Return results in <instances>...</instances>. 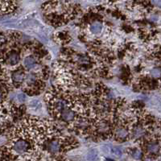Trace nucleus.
I'll list each match as a JSON object with an SVG mask.
<instances>
[{"instance_id": "f257e3e1", "label": "nucleus", "mask_w": 161, "mask_h": 161, "mask_svg": "<svg viewBox=\"0 0 161 161\" xmlns=\"http://www.w3.org/2000/svg\"><path fill=\"white\" fill-rule=\"evenodd\" d=\"M44 12L52 24H64L73 16L74 7L69 2H48L44 7Z\"/></svg>"}, {"instance_id": "f03ea898", "label": "nucleus", "mask_w": 161, "mask_h": 161, "mask_svg": "<svg viewBox=\"0 0 161 161\" xmlns=\"http://www.w3.org/2000/svg\"><path fill=\"white\" fill-rule=\"evenodd\" d=\"M40 59H39L37 54H27L24 56L23 60V66L27 71L37 70L40 68Z\"/></svg>"}, {"instance_id": "7ed1b4c3", "label": "nucleus", "mask_w": 161, "mask_h": 161, "mask_svg": "<svg viewBox=\"0 0 161 161\" xmlns=\"http://www.w3.org/2000/svg\"><path fill=\"white\" fill-rule=\"evenodd\" d=\"M16 8L15 0H0V16L11 13Z\"/></svg>"}, {"instance_id": "20e7f679", "label": "nucleus", "mask_w": 161, "mask_h": 161, "mask_svg": "<svg viewBox=\"0 0 161 161\" xmlns=\"http://www.w3.org/2000/svg\"><path fill=\"white\" fill-rule=\"evenodd\" d=\"M160 144L155 141H149L146 145V150L150 154H157L160 151Z\"/></svg>"}, {"instance_id": "39448f33", "label": "nucleus", "mask_w": 161, "mask_h": 161, "mask_svg": "<svg viewBox=\"0 0 161 161\" xmlns=\"http://www.w3.org/2000/svg\"><path fill=\"white\" fill-rule=\"evenodd\" d=\"M10 115L4 113H0V134L5 130L8 122H9Z\"/></svg>"}, {"instance_id": "423d86ee", "label": "nucleus", "mask_w": 161, "mask_h": 161, "mask_svg": "<svg viewBox=\"0 0 161 161\" xmlns=\"http://www.w3.org/2000/svg\"><path fill=\"white\" fill-rule=\"evenodd\" d=\"M102 24L100 22L96 21L94 22L92 24L90 25V31L91 32L94 34H98L102 32Z\"/></svg>"}, {"instance_id": "0eeeda50", "label": "nucleus", "mask_w": 161, "mask_h": 161, "mask_svg": "<svg viewBox=\"0 0 161 161\" xmlns=\"http://www.w3.org/2000/svg\"><path fill=\"white\" fill-rule=\"evenodd\" d=\"M151 75L154 78H158L161 76V69H159V68H155V69H153L151 72Z\"/></svg>"}, {"instance_id": "6e6552de", "label": "nucleus", "mask_w": 161, "mask_h": 161, "mask_svg": "<svg viewBox=\"0 0 161 161\" xmlns=\"http://www.w3.org/2000/svg\"><path fill=\"white\" fill-rule=\"evenodd\" d=\"M16 99H17V101L19 103H23V102H25V100H26V95H25L24 93L23 92L19 93V94H17V95H16Z\"/></svg>"}, {"instance_id": "1a4fd4ad", "label": "nucleus", "mask_w": 161, "mask_h": 161, "mask_svg": "<svg viewBox=\"0 0 161 161\" xmlns=\"http://www.w3.org/2000/svg\"><path fill=\"white\" fill-rule=\"evenodd\" d=\"M141 155H142V152H141V151L139 149H135L134 152H132V156L134 159H140Z\"/></svg>"}, {"instance_id": "9d476101", "label": "nucleus", "mask_w": 161, "mask_h": 161, "mask_svg": "<svg viewBox=\"0 0 161 161\" xmlns=\"http://www.w3.org/2000/svg\"><path fill=\"white\" fill-rule=\"evenodd\" d=\"M152 2L156 7H161V0H152Z\"/></svg>"}]
</instances>
